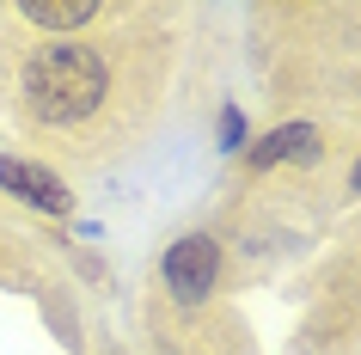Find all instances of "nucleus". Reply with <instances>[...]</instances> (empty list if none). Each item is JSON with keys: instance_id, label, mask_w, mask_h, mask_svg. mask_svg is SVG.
Instances as JSON below:
<instances>
[{"instance_id": "obj_1", "label": "nucleus", "mask_w": 361, "mask_h": 355, "mask_svg": "<svg viewBox=\"0 0 361 355\" xmlns=\"http://www.w3.org/2000/svg\"><path fill=\"white\" fill-rule=\"evenodd\" d=\"M190 6L104 0L86 31H25L0 0V111L49 172H111L166 123Z\"/></svg>"}, {"instance_id": "obj_2", "label": "nucleus", "mask_w": 361, "mask_h": 355, "mask_svg": "<svg viewBox=\"0 0 361 355\" xmlns=\"http://www.w3.org/2000/svg\"><path fill=\"white\" fill-rule=\"evenodd\" d=\"M257 68L276 123H312L331 148H361V6H257Z\"/></svg>"}, {"instance_id": "obj_3", "label": "nucleus", "mask_w": 361, "mask_h": 355, "mask_svg": "<svg viewBox=\"0 0 361 355\" xmlns=\"http://www.w3.org/2000/svg\"><path fill=\"white\" fill-rule=\"evenodd\" d=\"M221 276H227V245H221V233H178V239L159 251V288H166V300L178 306V313H202L214 300V288H221Z\"/></svg>"}, {"instance_id": "obj_4", "label": "nucleus", "mask_w": 361, "mask_h": 355, "mask_svg": "<svg viewBox=\"0 0 361 355\" xmlns=\"http://www.w3.org/2000/svg\"><path fill=\"white\" fill-rule=\"evenodd\" d=\"M0 190H6L13 203L37 208V215H56V221L74 215V190H68V178L49 172L43 160H25V153H0Z\"/></svg>"}, {"instance_id": "obj_5", "label": "nucleus", "mask_w": 361, "mask_h": 355, "mask_svg": "<svg viewBox=\"0 0 361 355\" xmlns=\"http://www.w3.org/2000/svg\"><path fill=\"white\" fill-rule=\"evenodd\" d=\"M6 13L25 31H86V25H98L104 0H6Z\"/></svg>"}, {"instance_id": "obj_6", "label": "nucleus", "mask_w": 361, "mask_h": 355, "mask_svg": "<svg viewBox=\"0 0 361 355\" xmlns=\"http://www.w3.org/2000/svg\"><path fill=\"white\" fill-rule=\"evenodd\" d=\"M251 148V135H245V111H239V104H227V111H221V153H245Z\"/></svg>"}, {"instance_id": "obj_7", "label": "nucleus", "mask_w": 361, "mask_h": 355, "mask_svg": "<svg viewBox=\"0 0 361 355\" xmlns=\"http://www.w3.org/2000/svg\"><path fill=\"white\" fill-rule=\"evenodd\" d=\"M337 203H355V208H361V148L349 153V166H343V190H337Z\"/></svg>"}, {"instance_id": "obj_8", "label": "nucleus", "mask_w": 361, "mask_h": 355, "mask_svg": "<svg viewBox=\"0 0 361 355\" xmlns=\"http://www.w3.org/2000/svg\"><path fill=\"white\" fill-rule=\"evenodd\" d=\"M343 239H349V251H355V258H361V208H355V215H349V227H343Z\"/></svg>"}, {"instance_id": "obj_9", "label": "nucleus", "mask_w": 361, "mask_h": 355, "mask_svg": "<svg viewBox=\"0 0 361 355\" xmlns=\"http://www.w3.org/2000/svg\"><path fill=\"white\" fill-rule=\"evenodd\" d=\"M0 276H6V263H0Z\"/></svg>"}]
</instances>
